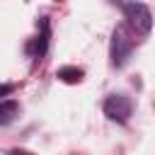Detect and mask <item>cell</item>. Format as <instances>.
<instances>
[{
	"mask_svg": "<svg viewBox=\"0 0 155 155\" xmlns=\"http://www.w3.org/2000/svg\"><path fill=\"white\" fill-rule=\"evenodd\" d=\"M39 27H41V34H39V39H36V44H34L31 51H34L36 56H44V53H46V46H48V34H51V31H48V19L41 17Z\"/></svg>",
	"mask_w": 155,
	"mask_h": 155,
	"instance_id": "5",
	"label": "cell"
},
{
	"mask_svg": "<svg viewBox=\"0 0 155 155\" xmlns=\"http://www.w3.org/2000/svg\"><path fill=\"white\" fill-rule=\"evenodd\" d=\"M82 70L80 68H75V65H63V68H58V73H56V78L58 80H63V82H68V85H73V82H80L82 80Z\"/></svg>",
	"mask_w": 155,
	"mask_h": 155,
	"instance_id": "6",
	"label": "cell"
},
{
	"mask_svg": "<svg viewBox=\"0 0 155 155\" xmlns=\"http://www.w3.org/2000/svg\"><path fill=\"white\" fill-rule=\"evenodd\" d=\"M12 90H15V85H0V97H7V94H12Z\"/></svg>",
	"mask_w": 155,
	"mask_h": 155,
	"instance_id": "7",
	"label": "cell"
},
{
	"mask_svg": "<svg viewBox=\"0 0 155 155\" xmlns=\"http://www.w3.org/2000/svg\"><path fill=\"white\" fill-rule=\"evenodd\" d=\"M7 155H31V153H27V150H17V148H12V150H7Z\"/></svg>",
	"mask_w": 155,
	"mask_h": 155,
	"instance_id": "8",
	"label": "cell"
},
{
	"mask_svg": "<svg viewBox=\"0 0 155 155\" xmlns=\"http://www.w3.org/2000/svg\"><path fill=\"white\" fill-rule=\"evenodd\" d=\"M124 15H126V19L131 22V27L138 34H150L153 15H150V7L145 2H126L124 5Z\"/></svg>",
	"mask_w": 155,
	"mask_h": 155,
	"instance_id": "2",
	"label": "cell"
},
{
	"mask_svg": "<svg viewBox=\"0 0 155 155\" xmlns=\"http://www.w3.org/2000/svg\"><path fill=\"white\" fill-rule=\"evenodd\" d=\"M131 51H133V41L126 36V31H124L121 27H116L114 34H111V44H109L111 65H114V68H124L126 61L131 58Z\"/></svg>",
	"mask_w": 155,
	"mask_h": 155,
	"instance_id": "1",
	"label": "cell"
},
{
	"mask_svg": "<svg viewBox=\"0 0 155 155\" xmlns=\"http://www.w3.org/2000/svg\"><path fill=\"white\" fill-rule=\"evenodd\" d=\"M133 111V102L126 97V94H109L104 99V114L111 119V121H119V124H126L128 116Z\"/></svg>",
	"mask_w": 155,
	"mask_h": 155,
	"instance_id": "3",
	"label": "cell"
},
{
	"mask_svg": "<svg viewBox=\"0 0 155 155\" xmlns=\"http://www.w3.org/2000/svg\"><path fill=\"white\" fill-rule=\"evenodd\" d=\"M17 114H19V104H17L15 99L0 102V126H7V124H12Z\"/></svg>",
	"mask_w": 155,
	"mask_h": 155,
	"instance_id": "4",
	"label": "cell"
}]
</instances>
